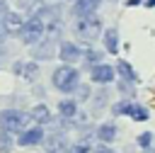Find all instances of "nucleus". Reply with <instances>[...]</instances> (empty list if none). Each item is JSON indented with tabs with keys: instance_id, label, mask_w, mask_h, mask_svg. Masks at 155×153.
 Listing matches in <instances>:
<instances>
[{
	"instance_id": "1",
	"label": "nucleus",
	"mask_w": 155,
	"mask_h": 153,
	"mask_svg": "<svg viewBox=\"0 0 155 153\" xmlns=\"http://www.w3.org/2000/svg\"><path fill=\"white\" fill-rule=\"evenodd\" d=\"M78 83H80V75H78V70L70 68V66H61V68L53 73V85H56V90H61V92H73V90L78 87Z\"/></svg>"
},
{
	"instance_id": "2",
	"label": "nucleus",
	"mask_w": 155,
	"mask_h": 153,
	"mask_svg": "<svg viewBox=\"0 0 155 153\" xmlns=\"http://www.w3.org/2000/svg\"><path fill=\"white\" fill-rule=\"evenodd\" d=\"M75 32H78V36L92 41V39L99 36V32H102V22H99V17H94V15H82V17L78 19V24H75Z\"/></svg>"
},
{
	"instance_id": "3",
	"label": "nucleus",
	"mask_w": 155,
	"mask_h": 153,
	"mask_svg": "<svg viewBox=\"0 0 155 153\" xmlns=\"http://www.w3.org/2000/svg\"><path fill=\"white\" fill-rule=\"evenodd\" d=\"M27 114H22V112H15V109H5V112H0V129L5 131V134H12V131H22L24 129V124H27Z\"/></svg>"
},
{
	"instance_id": "4",
	"label": "nucleus",
	"mask_w": 155,
	"mask_h": 153,
	"mask_svg": "<svg viewBox=\"0 0 155 153\" xmlns=\"http://www.w3.org/2000/svg\"><path fill=\"white\" fill-rule=\"evenodd\" d=\"M44 27H46V22L36 15V17H31L29 22H24L22 24V29H19V36H22V41L24 44H36L39 39H41V34H44Z\"/></svg>"
},
{
	"instance_id": "5",
	"label": "nucleus",
	"mask_w": 155,
	"mask_h": 153,
	"mask_svg": "<svg viewBox=\"0 0 155 153\" xmlns=\"http://www.w3.org/2000/svg\"><path fill=\"white\" fill-rule=\"evenodd\" d=\"M58 56H61V61H63V63H75V61L80 58V49H78L75 44H61Z\"/></svg>"
},
{
	"instance_id": "6",
	"label": "nucleus",
	"mask_w": 155,
	"mask_h": 153,
	"mask_svg": "<svg viewBox=\"0 0 155 153\" xmlns=\"http://www.w3.org/2000/svg\"><path fill=\"white\" fill-rule=\"evenodd\" d=\"M111 78H114V68L111 66H94L92 68V80L94 83H111Z\"/></svg>"
},
{
	"instance_id": "7",
	"label": "nucleus",
	"mask_w": 155,
	"mask_h": 153,
	"mask_svg": "<svg viewBox=\"0 0 155 153\" xmlns=\"http://www.w3.org/2000/svg\"><path fill=\"white\" fill-rule=\"evenodd\" d=\"M44 138V131L36 126V129H29V131H24L22 136H19V143L22 146H34V143H39Z\"/></svg>"
},
{
	"instance_id": "8",
	"label": "nucleus",
	"mask_w": 155,
	"mask_h": 153,
	"mask_svg": "<svg viewBox=\"0 0 155 153\" xmlns=\"http://www.w3.org/2000/svg\"><path fill=\"white\" fill-rule=\"evenodd\" d=\"M99 2H102V0H78V2H75V15H78V17H82V15H92V12L97 10Z\"/></svg>"
},
{
	"instance_id": "9",
	"label": "nucleus",
	"mask_w": 155,
	"mask_h": 153,
	"mask_svg": "<svg viewBox=\"0 0 155 153\" xmlns=\"http://www.w3.org/2000/svg\"><path fill=\"white\" fill-rule=\"evenodd\" d=\"M29 117H31L34 121H39V124H46V121L51 119V112H48L46 104H34L31 112H29Z\"/></svg>"
},
{
	"instance_id": "10",
	"label": "nucleus",
	"mask_w": 155,
	"mask_h": 153,
	"mask_svg": "<svg viewBox=\"0 0 155 153\" xmlns=\"http://www.w3.org/2000/svg\"><path fill=\"white\" fill-rule=\"evenodd\" d=\"M114 136H116V126L111 124V121H107V124H102L99 129H97V138L99 141H114Z\"/></svg>"
},
{
	"instance_id": "11",
	"label": "nucleus",
	"mask_w": 155,
	"mask_h": 153,
	"mask_svg": "<svg viewBox=\"0 0 155 153\" xmlns=\"http://www.w3.org/2000/svg\"><path fill=\"white\" fill-rule=\"evenodd\" d=\"M19 29H22V17H19L17 12H10V15L5 17V32L15 34V32H19Z\"/></svg>"
},
{
	"instance_id": "12",
	"label": "nucleus",
	"mask_w": 155,
	"mask_h": 153,
	"mask_svg": "<svg viewBox=\"0 0 155 153\" xmlns=\"http://www.w3.org/2000/svg\"><path fill=\"white\" fill-rule=\"evenodd\" d=\"M104 44H107V51L109 53H116V49H119V32L111 27V29H107V34H104Z\"/></svg>"
},
{
	"instance_id": "13",
	"label": "nucleus",
	"mask_w": 155,
	"mask_h": 153,
	"mask_svg": "<svg viewBox=\"0 0 155 153\" xmlns=\"http://www.w3.org/2000/svg\"><path fill=\"white\" fill-rule=\"evenodd\" d=\"M65 151L68 148H65V141L61 136H51L46 141V153H65Z\"/></svg>"
},
{
	"instance_id": "14",
	"label": "nucleus",
	"mask_w": 155,
	"mask_h": 153,
	"mask_svg": "<svg viewBox=\"0 0 155 153\" xmlns=\"http://www.w3.org/2000/svg\"><path fill=\"white\" fill-rule=\"evenodd\" d=\"M126 114L133 117L136 121H145V119H148V109L140 107V104H133V102H128V112H126Z\"/></svg>"
},
{
	"instance_id": "15",
	"label": "nucleus",
	"mask_w": 155,
	"mask_h": 153,
	"mask_svg": "<svg viewBox=\"0 0 155 153\" xmlns=\"http://www.w3.org/2000/svg\"><path fill=\"white\" fill-rule=\"evenodd\" d=\"M36 63H15V73L24 75V78H34L36 75Z\"/></svg>"
},
{
	"instance_id": "16",
	"label": "nucleus",
	"mask_w": 155,
	"mask_h": 153,
	"mask_svg": "<svg viewBox=\"0 0 155 153\" xmlns=\"http://www.w3.org/2000/svg\"><path fill=\"white\" fill-rule=\"evenodd\" d=\"M116 70H119V73H121L126 80H131V83L136 80V70H133V68H131L126 61H119V63H116Z\"/></svg>"
},
{
	"instance_id": "17",
	"label": "nucleus",
	"mask_w": 155,
	"mask_h": 153,
	"mask_svg": "<svg viewBox=\"0 0 155 153\" xmlns=\"http://www.w3.org/2000/svg\"><path fill=\"white\" fill-rule=\"evenodd\" d=\"M58 109H61V114H63V117H73V114L78 112V104H75L73 100H63V102L58 104Z\"/></svg>"
},
{
	"instance_id": "18",
	"label": "nucleus",
	"mask_w": 155,
	"mask_h": 153,
	"mask_svg": "<svg viewBox=\"0 0 155 153\" xmlns=\"http://www.w3.org/2000/svg\"><path fill=\"white\" fill-rule=\"evenodd\" d=\"M90 151V143L87 141H82V143H75V146H70L65 153H87Z\"/></svg>"
},
{
	"instance_id": "19",
	"label": "nucleus",
	"mask_w": 155,
	"mask_h": 153,
	"mask_svg": "<svg viewBox=\"0 0 155 153\" xmlns=\"http://www.w3.org/2000/svg\"><path fill=\"white\" fill-rule=\"evenodd\" d=\"M150 141H153V134H148V131L138 136V146H140V148H148V146H150Z\"/></svg>"
},
{
	"instance_id": "20",
	"label": "nucleus",
	"mask_w": 155,
	"mask_h": 153,
	"mask_svg": "<svg viewBox=\"0 0 155 153\" xmlns=\"http://www.w3.org/2000/svg\"><path fill=\"white\" fill-rule=\"evenodd\" d=\"M126 112H128V102H119L114 107V114H126Z\"/></svg>"
},
{
	"instance_id": "21",
	"label": "nucleus",
	"mask_w": 155,
	"mask_h": 153,
	"mask_svg": "<svg viewBox=\"0 0 155 153\" xmlns=\"http://www.w3.org/2000/svg\"><path fill=\"white\" fill-rule=\"evenodd\" d=\"M85 56H87V61H92V63H97V61L102 58V53H99V51H87Z\"/></svg>"
},
{
	"instance_id": "22",
	"label": "nucleus",
	"mask_w": 155,
	"mask_h": 153,
	"mask_svg": "<svg viewBox=\"0 0 155 153\" xmlns=\"http://www.w3.org/2000/svg\"><path fill=\"white\" fill-rule=\"evenodd\" d=\"M94 153H114V151L107 148V146H99V148H94Z\"/></svg>"
},
{
	"instance_id": "23",
	"label": "nucleus",
	"mask_w": 155,
	"mask_h": 153,
	"mask_svg": "<svg viewBox=\"0 0 155 153\" xmlns=\"http://www.w3.org/2000/svg\"><path fill=\"white\" fill-rule=\"evenodd\" d=\"M126 5H128V7H136V5H140V0H128Z\"/></svg>"
},
{
	"instance_id": "24",
	"label": "nucleus",
	"mask_w": 155,
	"mask_h": 153,
	"mask_svg": "<svg viewBox=\"0 0 155 153\" xmlns=\"http://www.w3.org/2000/svg\"><path fill=\"white\" fill-rule=\"evenodd\" d=\"M148 153H155V151H148Z\"/></svg>"
},
{
	"instance_id": "25",
	"label": "nucleus",
	"mask_w": 155,
	"mask_h": 153,
	"mask_svg": "<svg viewBox=\"0 0 155 153\" xmlns=\"http://www.w3.org/2000/svg\"><path fill=\"white\" fill-rule=\"evenodd\" d=\"M0 36H2V32H0Z\"/></svg>"
}]
</instances>
